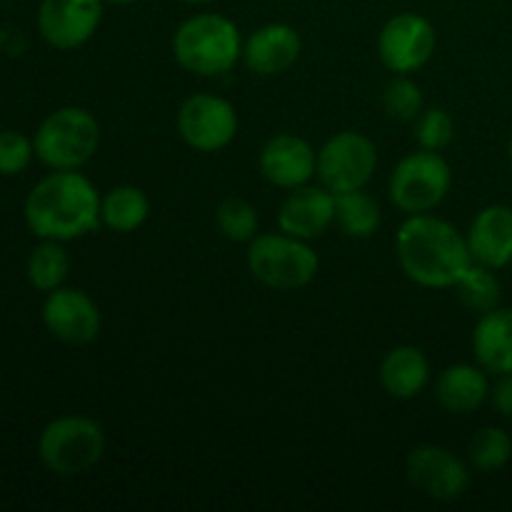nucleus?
Masks as SVG:
<instances>
[{"mask_svg": "<svg viewBox=\"0 0 512 512\" xmlns=\"http://www.w3.org/2000/svg\"><path fill=\"white\" fill-rule=\"evenodd\" d=\"M395 253L403 273L423 288H455L473 265L465 235L430 213L405 218L395 235Z\"/></svg>", "mask_w": 512, "mask_h": 512, "instance_id": "obj_1", "label": "nucleus"}, {"mask_svg": "<svg viewBox=\"0 0 512 512\" xmlns=\"http://www.w3.org/2000/svg\"><path fill=\"white\" fill-rule=\"evenodd\" d=\"M25 220L38 238L68 243L93 233L103 223L100 195L78 170H55L30 190Z\"/></svg>", "mask_w": 512, "mask_h": 512, "instance_id": "obj_2", "label": "nucleus"}, {"mask_svg": "<svg viewBox=\"0 0 512 512\" xmlns=\"http://www.w3.org/2000/svg\"><path fill=\"white\" fill-rule=\"evenodd\" d=\"M173 55L188 73L215 78L230 73L243 58L238 25L220 13H198L173 35Z\"/></svg>", "mask_w": 512, "mask_h": 512, "instance_id": "obj_3", "label": "nucleus"}, {"mask_svg": "<svg viewBox=\"0 0 512 512\" xmlns=\"http://www.w3.org/2000/svg\"><path fill=\"white\" fill-rule=\"evenodd\" d=\"M100 123L90 110L68 105L40 123L33 138L40 163L53 170H78L98 153Z\"/></svg>", "mask_w": 512, "mask_h": 512, "instance_id": "obj_4", "label": "nucleus"}, {"mask_svg": "<svg viewBox=\"0 0 512 512\" xmlns=\"http://www.w3.org/2000/svg\"><path fill=\"white\" fill-rule=\"evenodd\" d=\"M105 453V433L100 423L85 415H63L40 433L38 455L50 473L75 478L100 463Z\"/></svg>", "mask_w": 512, "mask_h": 512, "instance_id": "obj_5", "label": "nucleus"}, {"mask_svg": "<svg viewBox=\"0 0 512 512\" xmlns=\"http://www.w3.org/2000/svg\"><path fill=\"white\" fill-rule=\"evenodd\" d=\"M318 253L308 240L285 233H263L250 240L248 270L258 283L275 290H298L315 280Z\"/></svg>", "mask_w": 512, "mask_h": 512, "instance_id": "obj_6", "label": "nucleus"}, {"mask_svg": "<svg viewBox=\"0 0 512 512\" xmlns=\"http://www.w3.org/2000/svg\"><path fill=\"white\" fill-rule=\"evenodd\" d=\"M453 173L448 160L435 150H415L393 168L388 180L390 203L408 215L430 213L450 193Z\"/></svg>", "mask_w": 512, "mask_h": 512, "instance_id": "obj_7", "label": "nucleus"}, {"mask_svg": "<svg viewBox=\"0 0 512 512\" xmlns=\"http://www.w3.org/2000/svg\"><path fill=\"white\" fill-rule=\"evenodd\" d=\"M378 170V148L368 135L358 130H343L325 140L318 153L320 185L330 193H350L360 190L373 180Z\"/></svg>", "mask_w": 512, "mask_h": 512, "instance_id": "obj_8", "label": "nucleus"}, {"mask_svg": "<svg viewBox=\"0 0 512 512\" xmlns=\"http://www.w3.org/2000/svg\"><path fill=\"white\" fill-rule=\"evenodd\" d=\"M438 35L433 23L418 13H398L378 35V55L395 75H410L423 68L435 53Z\"/></svg>", "mask_w": 512, "mask_h": 512, "instance_id": "obj_9", "label": "nucleus"}, {"mask_svg": "<svg viewBox=\"0 0 512 512\" xmlns=\"http://www.w3.org/2000/svg\"><path fill=\"white\" fill-rule=\"evenodd\" d=\"M178 133L198 153H218L235 140L238 113L218 95H190L178 110Z\"/></svg>", "mask_w": 512, "mask_h": 512, "instance_id": "obj_10", "label": "nucleus"}, {"mask_svg": "<svg viewBox=\"0 0 512 512\" xmlns=\"http://www.w3.org/2000/svg\"><path fill=\"white\" fill-rule=\"evenodd\" d=\"M405 478L410 488L440 503L460 500L470 488L468 465L440 445H420L405 460Z\"/></svg>", "mask_w": 512, "mask_h": 512, "instance_id": "obj_11", "label": "nucleus"}, {"mask_svg": "<svg viewBox=\"0 0 512 512\" xmlns=\"http://www.w3.org/2000/svg\"><path fill=\"white\" fill-rule=\"evenodd\" d=\"M43 323L53 338L68 345L93 343L103 328L95 300L83 290L63 288V285L45 298Z\"/></svg>", "mask_w": 512, "mask_h": 512, "instance_id": "obj_12", "label": "nucleus"}, {"mask_svg": "<svg viewBox=\"0 0 512 512\" xmlns=\"http://www.w3.org/2000/svg\"><path fill=\"white\" fill-rule=\"evenodd\" d=\"M103 20V0H43L38 30L48 45L73 50L88 43Z\"/></svg>", "mask_w": 512, "mask_h": 512, "instance_id": "obj_13", "label": "nucleus"}, {"mask_svg": "<svg viewBox=\"0 0 512 512\" xmlns=\"http://www.w3.org/2000/svg\"><path fill=\"white\" fill-rule=\"evenodd\" d=\"M260 173L270 185L283 190H295L308 185L318 175V153L305 138L283 133L270 138L260 150Z\"/></svg>", "mask_w": 512, "mask_h": 512, "instance_id": "obj_14", "label": "nucleus"}, {"mask_svg": "<svg viewBox=\"0 0 512 512\" xmlns=\"http://www.w3.org/2000/svg\"><path fill=\"white\" fill-rule=\"evenodd\" d=\"M335 223V193L325 185H300L278 210L280 233L300 240L320 238Z\"/></svg>", "mask_w": 512, "mask_h": 512, "instance_id": "obj_15", "label": "nucleus"}, {"mask_svg": "<svg viewBox=\"0 0 512 512\" xmlns=\"http://www.w3.org/2000/svg\"><path fill=\"white\" fill-rule=\"evenodd\" d=\"M303 53V40L293 25L285 23H268L250 33V38L243 45V60L250 73L263 75H280L293 68Z\"/></svg>", "mask_w": 512, "mask_h": 512, "instance_id": "obj_16", "label": "nucleus"}, {"mask_svg": "<svg viewBox=\"0 0 512 512\" xmlns=\"http://www.w3.org/2000/svg\"><path fill=\"white\" fill-rule=\"evenodd\" d=\"M468 248L473 263L503 270L512 263V208L510 205H488L470 223Z\"/></svg>", "mask_w": 512, "mask_h": 512, "instance_id": "obj_17", "label": "nucleus"}, {"mask_svg": "<svg viewBox=\"0 0 512 512\" xmlns=\"http://www.w3.org/2000/svg\"><path fill=\"white\" fill-rule=\"evenodd\" d=\"M473 355L485 373H512V308L480 315L473 330Z\"/></svg>", "mask_w": 512, "mask_h": 512, "instance_id": "obj_18", "label": "nucleus"}, {"mask_svg": "<svg viewBox=\"0 0 512 512\" xmlns=\"http://www.w3.org/2000/svg\"><path fill=\"white\" fill-rule=\"evenodd\" d=\"M435 398L448 413L468 415L475 413L490 398L488 375L480 365L458 363L440 373L435 383Z\"/></svg>", "mask_w": 512, "mask_h": 512, "instance_id": "obj_19", "label": "nucleus"}, {"mask_svg": "<svg viewBox=\"0 0 512 512\" xmlns=\"http://www.w3.org/2000/svg\"><path fill=\"white\" fill-rule=\"evenodd\" d=\"M380 385L395 400H413L430 380V363L415 345H398L380 363Z\"/></svg>", "mask_w": 512, "mask_h": 512, "instance_id": "obj_20", "label": "nucleus"}, {"mask_svg": "<svg viewBox=\"0 0 512 512\" xmlns=\"http://www.w3.org/2000/svg\"><path fill=\"white\" fill-rule=\"evenodd\" d=\"M150 200L135 185H118L100 198V220L115 233H133L148 220Z\"/></svg>", "mask_w": 512, "mask_h": 512, "instance_id": "obj_21", "label": "nucleus"}, {"mask_svg": "<svg viewBox=\"0 0 512 512\" xmlns=\"http://www.w3.org/2000/svg\"><path fill=\"white\" fill-rule=\"evenodd\" d=\"M335 223L348 238H370L380 228L378 200L363 188L335 195Z\"/></svg>", "mask_w": 512, "mask_h": 512, "instance_id": "obj_22", "label": "nucleus"}, {"mask_svg": "<svg viewBox=\"0 0 512 512\" xmlns=\"http://www.w3.org/2000/svg\"><path fill=\"white\" fill-rule=\"evenodd\" d=\"M455 290H458L460 303L480 315L500 308V298H503V285L495 270L480 263H473L465 270L463 278L455 283Z\"/></svg>", "mask_w": 512, "mask_h": 512, "instance_id": "obj_23", "label": "nucleus"}, {"mask_svg": "<svg viewBox=\"0 0 512 512\" xmlns=\"http://www.w3.org/2000/svg\"><path fill=\"white\" fill-rule=\"evenodd\" d=\"M70 273L68 253L58 240H45L30 253L28 258V278L35 290L40 293H53L65 283Z\"/></svg>", "mask_w": 512, "mask_h": 512, "instance_id": "obj_24", "label": "nucleus"}, {"mask_svg": "<svg viewBox=\"0 0 512 512\" xmlns=\"http://www.w3.org/2000/svg\"><path fill=\"white\" fill-rule=\"evenodd\" d=\"M512 458V438L498 425L480 428L468 445V460L480 473H495Z\"/></svg>", "mask_w": 512, "mask_h": 512, "instance_id": "obj_25", "label": "nucleus"}, {"mask_svg": "<svg viewBox=\"0 0 512 512\" xmlns=\"http://www.w3.org/2000/svg\"><path fill=\"white\" fill-rule=\"evenodd\" d=\"M220 233L233 243H250L258 235V210L243 198H225L215 210Z\"/></svg>", "mask_w": 512, "mask_h": 512, "instance_id": "obj_26", "label": "nucleus"}, {"mask_svg": "<svg viewBox=\"0 0 512 512\" xmlns=\"http://www.w3.org/2000/svg\"><path fill=\"white\" fill-rule=\"evenodd\" d=\"M383 108L395 120H415L423 113V90L408 75H395L383 90Z\"/></svg>", "mask_w": 512, "mask_h": 512, "instance_id": "obj_27", "label": "nucleus"}, {"mask_svg": "<svg viewBox=\"0 0 512 512\" xmlns=\"http://www.w3.org/2000/svg\"><path fill=\"white\" fill-rule=\"evenodd\" d=\"M453 138L455 123L448 110L428 108L415 118V140L420 143V148L440 153V150H445L453 143Z\"/></svg>", "mask_w": 512, "mask_h": 512, "instance_id": "obj_28", "label": "nucleus"}, {"mask_svg": "<svg viewBox=\"0 0 512 512\" xmlns=\"http://www.w3.org/2000/svg\"><path fill=\"white\" fill-rule=\"evenodd\" d=\"M35 155L33 143L15 130L0 133V175H18Z\"/></svg>", "mask_w": 512, "mask_h": 512, "instance_id": "obj_29", "label": "nucleus"}, {"mask_svg": "<svg viewBox=\"0 0 512 512\" xmlns=\"http://www.w3.org/2000/svg\"><path fill=\"white\" fill-rule=\"evenodd\" d=\"M490 400H493V408L500 415L512 418V373L498 375L495 385L490 388Z\"/></svg>", "mask_w": 512, "mask_h": 512, "instance_id": "obj_30", "label": "nucleus"}, {"mask_svg": "<svg viewBox=\"0 0 512 512\" xmlns=\"http://www.w3.org/2000/svg\"><path fill=\"white\" fill-rule=\"evenodd\" d=\"M188 5H205V3H213V0H183Z\"/></svg>", "mask_w": 512, "mask_h": 512, "instance_id": "obj_31", "label": "nucleus"}, {"mask_svg": "<svg viewBox=\"0 0 512 512\" xmlns=\"http://www.w3.org/2000/svg\"><path fill=\"white\" fill-rule=\"evenodd\" d=\"M108 3H115V5H130V3H135V0H108Z\"/></svg>", "mask_w": 512, "mask_h": 512, "instance_id": "obj_32", "label": "nucleus"}, {"mask_svg": "<svg viewBox=\"0 0 512 512\" xmlns=\"http://www.w3.org/2000/svg\"><path fill=\"white\" fill-rule=\"evenodd\" d=\"M508 155H510V163H512V138H510V145H508Z\"/></svg>", "mask_w": 512, "mask_h": 512, "instance_id": "obj_33", "label": "nucleus"}]
</instances>
